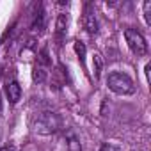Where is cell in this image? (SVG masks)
Here are the masks:
<instances>
[{
	"label": "cell",
	"instance_id": "8fae6325",
	"mask_svg": "<svg viewBox=\"0 0 151 151\" xmlns=\"http://www.w3.org/2000/svg\"><path fill=\"white\" fill-rule=\"evenodd\" d=\"M75 52H77L80 62L84 64V62H86V45H84L82 41H75Z\"/></svg>",
	"mask_w": 151,
	"mask_h": 151
},
{
	"label": "cell",
	"instance_id": "ba28073f",
	"mask_svg": "<svg viewBox=\"0 0 151 151\" xmlns=\"http://www.w3.org/2000/svg\"><path fill=\"white\" fill-rule=\"evenodd\" d=\"M45 27V14H43V9L41 6L37 7V13L34 14V20H32V29L34 30H41Z\"/></svg>",
	"mask_w": 151,
	"mask_h": 151
},
{
	"label": "cell",
	"instance_id": "30bf717a",
	"mask_svg": "<svg viewBox=\"0 0 151 151\" xmlns=\"http://www.w3.org/2000/svg\"><path fill=\"white\" fill-rule=\"evenodd\" d=\"M93 68H94V80H98L100 75H101V69H103V60H101L100 53H94V57H93Z\"/></svg>",
	"mask_w": 151,
	"mask_h": 151
},
{
	"label": "cell",
	"instance_id": "7a4b0ae2",
	"mask_svg": "<svg viewBox=\"0 0 151 151\" xmlns=\"http://www.w3.org/2000/svg\"><path fill=\"white\" fill-rule=\"evenodd\" d=\"M107 86L112 93L119 94V96H128V94H133L135 93V86H133V80L128 77L126 73H119V71H114L109 75L107 78Z\"/></svg>",
	"mask_w": 151,
	"mask_h": 151
},
{
	"label": "cell",
	"instance_id": "4fadbf2b",
	"mask_svg": "<svg viewBox=\"0 0 151 151\" xmlns=\"http://www.w3.org/2000/svg\"><path fill=\"white\" fill-rule=\"evenodd\" d=\"M100 151H121V147L116 146V144H103L100 147Z\"/></svg>",
	"mask_w": 151,
	"mask_h": 151
},
{
	"label": "cell",
	"instance_id": "277c9868",
	"mask_svg": "<svg viewBox=\"0 0 151 151\" xmlns=\"http://www.w3.org/2000/svg\"><path fill=\"white\" fill-rule=\"evenodd\" d=\"M84 27L89 34H98V18L96 13L91 9V6L86 7V14H84Z\"/></svg>",
	"mask_w": 151,
	"mask_h": 151
},
{
	"label": "cell",
	"instance_id": "3957f363",
	"mask_svg": "<svg viewBox=\"0 0 151 151\" xmlns=\"http://www.w3.org/2000/svg\"><path fill=\"white\" fill-rule=\"evenodd\" d=\"M124 39H126V43H128V48H130L137 57L146 55V52H147V43H146L144 36H142L139 30H135V29H126V30H124Z\"/></svg>",
	"mask_w": 151,
	"mask_h": 151
},
{
	"label": "cell",
	"instance_id": "52a82bcc",
	"mask_svg": "<svg viewBox=\"0 0 151 151\" xmlns=\"http://www.w3.org/2000/svg\"><path fill=\"white\" fill-rule=\"evenodd\" d=\"M55 29H57L59 37L66 36V32H68V14H59L57 23H55Z\"/></svg>",
	"mask_w": 151,
	"mask_h": 151
},
{
	"label": "cell",
	"instance_id": "9c48e42d",
	"mask_svg": "<svg viewBox=\"0 0 151 151\" xmlns=\"http://www.w3.org/2000/svg\"><path fill=\"white\" fill-rule=\"evenodd\" d=\"M32 78H34V82H37V84L45 82V78H46V71H45V68H43L41 64H36V66H34Z\"/></svg>",
	"mask_w": 151,
	"mask_h": 151
},
{
	"label": "cell",
	"instance_id": "6da1fadb",
	"mask_svg": "<svg viewBox=\"0 0 151 151\" xmlns=\"http://www.w3.org/2000/svg\"><path fill=\"white\" fill-rule=\"evenodd\" d=\"M62 128V117L57 112H41L34 121V132L39 135H53Z\"/></svg>",
	"mask_w": 151,
	"mask_h": 151
},
{
	"label": "cell",
	"instance_id": "5bb4252c",
	"mask_svg": "<svg viewBox=\"0 0 151 151\" xmlns=\"http://www.w3.org/2000/svg\"><path fill=\"white\" fill-rule=\"evenodd\" d=\"M0 151H14L13 147H0Z\"/></svg>",
	"mask_w": 151,
	"mask_h": 151
},
{
	"label": "cell",
	"instance_id": "8992f818",
	"mask_svg": "<svg viewBox=\"0 0 151 151\" xmlns=\"http://www.w3.org/2000/svg\"><path fill=\"white\" fill-rule=\"evenodd\" d=\"M64 142H66V151H82V144H80V139L77 137L75 132H68L66 137H64Z\"/></svg>",
	"mask_w": 151,
	"mask_h": 151
},
{
	"label": "cell",
	"instance_id": "5b68a950",
	"mask_svg": "<svg viewBox=\"0 0 151 151\" xmlns=\"http://www.w3.org/2000/svg\"><path fill=\"white\" fill-rule=\"evenodd\" d=\"M6 94H7V100L11 103H18L20 98H22V87L16 80H11L6 84Z\"/></svg>",
	"mask_w": 151,
	"mask_h": 151
},
{
	"label": "cell",
	"instance_id": "7c38bea8",
	"mask_svg": "<svg viewBox=\"0 0 151 151\" xmlns=\"http://www.w3.org/2000/svg\"><path fill=\"white\" fill-rule=\"evenodd\" d=\"M144 18H146V23L151 25V0L144 2Z\"/></svg>",
	"mask_w": 151,
	"mask_h": 151
},
{
	"label": "cell",
	"instance_id": "9a60e30c",
	"mask_svg": "<svg viewBox=\"0 0 151 151\" xmlns=\"http://www.w3.org/2000/svg\"><path fill=\"white\" fill-rule=\"evenodd\" d=\"M0 135H2V133H0Z\"/></svg>",
	"mask_w": 151,
	"mask_h": 151
}]
</instances>
